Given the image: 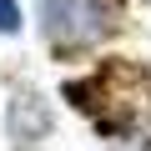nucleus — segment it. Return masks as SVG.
<instances>
[{
  "mask_svg": "<svg viewBox=\"0 0 151 151\" xmlns=\"http://www.w3.org/2000/svg\"><path fill=\"white\" fill-rule=\"evenodd\" d=\"M35 15H40V35L55 50H86L116 30L111 0H35Z\"/></svg>",
  "mask_w": 151,
  "mask_h": 151,
  "instance_id": "obj_1",
  "label": "nucleus"
},
{
  "mask_svg": "<svg viewBox=\"0 0 151 151\" xmlns=\"http://www.w3.org/2000/svg\"><path fill=\"white\" fill-rule=\"evenodd\" d=\"M20 0H0V35H20Z\"/></svg>",
  "mask_w": 151,
  "mask_h": 151,
  "instance_id": "obj_2",
  "label": "nucleus"
}]
</instances>
